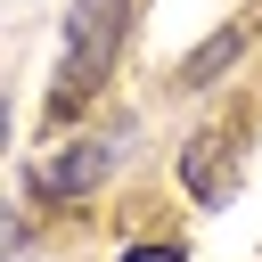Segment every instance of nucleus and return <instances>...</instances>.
Listing matches in <instances>:
<instances>
[{
    "label": "nucleus",
    "instance_id": "f03ea898",
    "mask_svg": "<svg viewBox=\"0 0 262 262\" xmlns=\"http://www.w3.org/2000/svg\"><path fill=\"white\" fill-rule=\"evenodd\" d=\"M115 156H123V139H82V147H66V156L41 172V188H49V196H82V188H98V180L115 172Z\"/></svg>",
    "mask_w": 262,
    "mask_h": 262
},
{
    "label": "nucleus",
    "instance_id": "7ed1b4c3",
    "mask_svg": "<svg viewBox=\"0 0 262 262\" xmlns=\"http://www.w3.org/2000/svg\"><path fill=\"white\" fill-rule=\"evenodd\" d=\"M237 49H246V25H221L213 41H196V49H188V66H180V82H213V74H221V66H229Z\"/></svg>",
    "mask_w": 262,
    "mask_h": 262
},
{
    "label": "nucleus",
    "instance_id": "20e7f679",
    "mask_svg": "<svg viewBox=\"0 0 262 262\" xmlns=\"http://www.w3.org/2000/svg\"><path fill=\"white\" fill-rule=\"evenodd\" d=\"M123 262H180L172 246H123Z\"/></svg>",
    "mask_w": 262,
    "mask_h": 262
},
{
    "label": "nucleus",
    "instance_id": "f257e3e1",
    "mask_svg": "<svg viewBox=\"0 0 262 262\" xmlns=\"http://www.w3.org/2000/svg\"><path fill=\"white\" fill-rule=\"evenodd\" d=\"M123 49V0H74L66 16V57H57V82H49V115H82L106 82Z\"/></svg>",
    "mask_w": 262,
    "mask_h": 262
}]
</instances>
